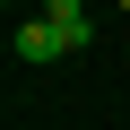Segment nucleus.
<instances>
[{
	"label": "nucleus",
	"mask_w": 130,
	"mask_h": 130,
	"mask_svg": "<svg viewBox=\"0 0 130 130\" xmlns=\"http://www.w3.org/2000/svg\"><path fill=\"white\" fill-rule=\"evenodd\" d=\"M61 52H70V43H61V26L35 9V18H18V61H61Z\"/></svg>",
	"instance_id": "nucleus-1"
},
{
	"label": "nucleus",
	"mask_w": 130,
	"mask_h": 130,
	"mask_svg": "<svg viewBox=\"0 0 130 130\" xmlns=\"http://www.w3.org/2000/svg\"><path fill=\"white\" fill-rule=\"evenodd\" d=\"M43 18L61 26V43H70V52H87V43H95V18H87V0H43Z\"/></svg>",
	"instance_id": "nucleus-2"
},
{
	"label": "nucleus",
	"mask_w": 130,
	"mask_h": 130,
	"mask_svg": "<svg viewBox=\"0 0 130 130\" xmlns=\"http://www.w3.org/2000/svg\"><path fill=\"white\" fill-rule=\"evenodd\" d=\"M9 9H26V0H9ZM35 9H43V0H35Z\"/></svg>",
	"instance_id": "nucleus-3"
},
{
	"label": "nucleus",
	"mask_w": 130,
	"mask_h": 130,
	"mask_svg": "<svg viewBox=\"0 0 130 130\" xmlns=\"http://www.w3.org/2000/svg\"><path fill=\"white\" fill-rule=\"evenodd\" d=\"M121 9H130V0H121Z\"/></svg>",
	"instance_id": "nucleus-4"
}]
</instances>
